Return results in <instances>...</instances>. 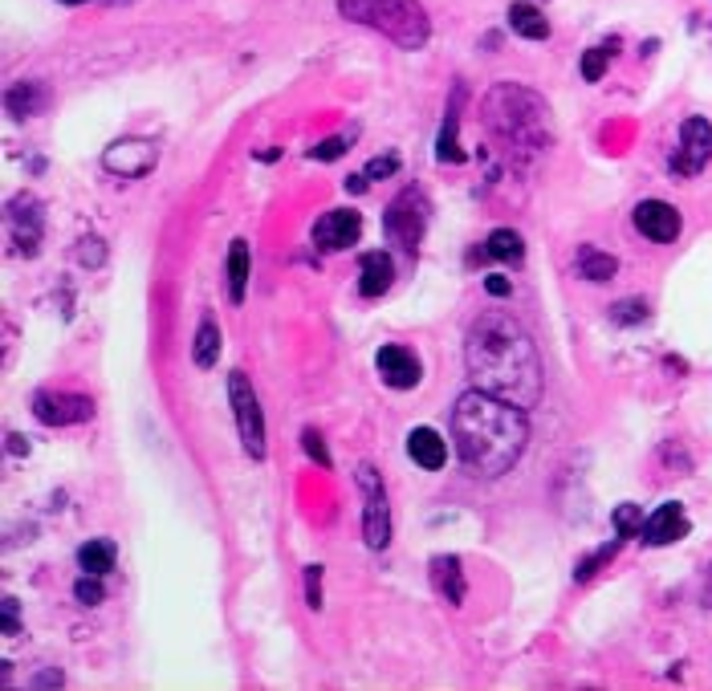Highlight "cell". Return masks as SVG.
Instances as JSON below:
<instances>
[{
	"instance_id": "cell-1",
	"label": "cell",
	"mask_w": 712,
	"mask_h": 691,
	"mask_svg": "<svg viewBox=\"0 0 712 691\" xmlns=\"http://www.w3.org/2000/svg\"><path fill=\"white\" fill-rule=\"evenodd\" d=\"M464 366L472 374V387L489 391L505 403L533 407L542 399V358L529 330L505 309H485L468 326L464 338Z\"/></svg>"
},
{
	"instance_id": "cell-2",
	"label": "cell",
	"mask_w": 712,
	"mask_h": 691,
	"mask_svg": "<svg viewBox=\"0 0 712 691\" xmlns=\"http://www.w3.org/2000/svg\"><path fill=\"white\" fill-rule=\"evenodd\" d=\"M452 439H456L460 464L472 476L497 480L513 472L517 460L525 456V444H529L525 407L472 387L452 407Z\"/></svg>"
},
{
	"instance_id": "cell-3",
	"label": "cell",
	"mask_w": 712,
	"mask_h": 691,
	"mask_svg": "<svg viewBox=\"0 0 712 691\" xmlns=\"http://www.w3.org/2000/svg\"><path fill=\"white\" fill-rule=\"evenodd\" d=\"M338 13L354 25L391 37L399 49H424L432 37L428 13L415 0H338Z\"/></svg>"
},
{
	"instance_id": "cell-4",
	"label": "cell",
	"mask_w": 712,
	"mask_h": 691,
	"mask_svg": "<svg viewBox=\"0 0 712 691\" xmlns=\"http://www.w3.org/2000/svg\"><path fill=\"white\" fill-rule=\"evenodd\" d=\"M501 102H485L489 110V127L505 139V143H517V147H542V135H546V102L533 94L525 102V110H513L517 106V86H497L493 90Z\"/></svg>"
},
{
	"instance_id": "cell-5",
	"label": "cell",
	"mask_w": 712,
	"mask_h": 691,
	"mask_svg": "<svg viewBox=\"0 0 712 691\" xmlns=\"http://www.w3.org/2000/svg\"><path fill=\"white\" fill-rule=\"evenodd\" d=\"M228 403L236 415V431H241V444L253 460H265V415L257 403V391L249 383L245 370H232L228 374Z\"/></svg>"
},
{
	"instance_id": "cell-6",
	"label": "cell",
	"mask_w": 712,
	"mask_h": 691,
	"mask_svg": "<svg viewBox=\"0 0 712 691\" xmlns=\"http://www.w3.org/2000/svg\"><path fill=\"white\" fill-rule=\"evenodd\" d=\"M424 228H428V200L415 192V187H407V192H399L391 200V208L383 212V232L391 244H399L403 253H415L424 240Z\"/></svg>"
},
{
	"instance_id": "cell-7",
	"label": "cell",
	"mask_w": 712,
	"mask_h": 691,
	"mask_svg": "<svg viewBox=\"0 0 712 691\" xmlns=\"http://www.w3.org/2000/svg\"><path fill=\"white\" fill-rule=\"evenodd\" d=\"M359 488L367 496V509H363V537L371 549H387L391 545V509H387V492L383 480L371 464L359 468Z\"/></svg>"
},
{
	"instance_id": "cell-8",
	"label": "cell",
	"mask_w": 712,
	"mask_h": 691,
	"mask_svg": "<svg viewBox=\"0 0 712 691\" xmlns=\"http://www.w3.org/2000/svg\"><path fill=\"white\" fill-rule=\"evenodd\" d=\"M155 163H159V151H155V143H147V139H118V143H110V147L102 151V167H106L110 175H123V179H139V175H147Z\"/></svg>"
},
{
	"instance_id": "cell-9",
	"label": "cell",
	"mask_w": 712,
	"mask_h": 691,
	"mask_svg": "<svg viewBox=\"0 0 712 691\" xmlns=\"http://www.w3.org/2000/svg\"><path fill=\"white\" fill-rule=\"evenodd\" d=\"M712 159V122L708 118H688L680 127V147L672 155L676 175H696Z\"/></svg>"
},
{
	"instance_id": "cell-10",
	"label": "cell",
	"mask_w": 712,
	"mask_h": 691,
	"mask_svg": "<svg viewBox=\"0 0 712 691\" xmlns=\"http://www.w3.org/2000/svg\"><path fill=\"white\" fill-rule=\"evenodd\" d=\"M33 415L45 423V427H74V423H86L94 419V399L86 395H37L33 399Z\"/></svg>"
},
{
	"instance_id": "cell-11",
	"label": "cell",
	"mask_w": 712,
	"mask_h": 691,
	"mask_svg": "<svg viewBox=\"0 0 712 691\" xmlns=\"http://www.w3.org/2000/svg\"><path fill=\"white\" fill-rule=\"evenodd\" d=\"M359 236H363V216L354 208H334L314 224V244L326 248V253H342Z\"/></svg>"
},
{
	"instance_id": "cell-12",
	"label": "cell",
	"mask_w": 712,
	"mask_h": 691,
	"mask_svg": "<svg viewBox=\"0 0 712 691\" xmlns=\"http://www.w3.org/2000/svg\"><path fill=\"white\" fill-rule=\"evenodd\" d=\"M680 212L668 200H643L635 204V228L651 240V244H672L680 236Z\"/></svg>"
},
{
	"instance_id": "cell-13",
	"label": "cell",
	"mask_w": 712,
	"mask_h": 691,
	"mask_svg": "<svg viewBox=\"0 0 712 691\" xmlns=\"http://www.w3.org/2000/svg\"><path fill=\"white\" fill-rule=\"evenodd\" d=\"M375 366H379V379L391 391H411L415 383H420V358H415L407 346H383L375 354Z\"/></svg>"
},
{
	"instance_id": "cell-14",
	"label": "cell",
	"mask_w": 712,
	"mask_h": 691,
	"mask_svg": "<svg viewBox=\"0 0 712 691\" xmlns=\"http://www.w3.org/2000/svg\"><path fill=\"white\" fill-rule=\"evenodd\" d=\"M639 537H643V545H672V541L688 537V517H684V505H676V500H664V505L643 521Z\"/></svg>"
},
{
	"instance_id": "cell-15",
	"label": "cell",
	"mask_w": 712,
	"mask_h": 691,
	"mask_svg": "<svg viewBox=\"0 0 712 691\" xmlns=\"http://www.w3.org/2000/svg\"><path fill=\"white\" fill-rule=\"evenodd\" d=\"M407 456L420 464L424 472H440L444 464H448V444L432 431V427H415L411 435H407Z\"/></svg>"
},
{
	"instance_id": "cell-16",
	"label": "cell",
	"mask_w": 712,
	"mask_h": 691,
	"mask_svg": "<svg viewBox=\"0 0 712 691\" xmlns=\"http://www.w3.org/2000/svg\"><path fill=\"white\" fill-rule=\"evenodd\" d=\"M432 586L448 606L464 602V570H460V557L456 553H440L432 557Z\"/></svg>"
},
{
	"instance_id": "cell-17",
	"label": "cell",
	"mask_w": 712,
	"mask_h": 691,
	"mask_svg": "<svg viewBox=\"0 0 712 691\" xmlns=\"http://www.w3.org/2000/svg\"><path fill=\"white\" fill-rule=\"evenodd\" d=\"M460 102H464V86H456L452 106H448V114H444L440 143H436V159H440V163H464V151H460Z\"/></svg>"
},
{
	"instance_id": "cell-18",
	"label": "cell",
	"mask_w": 712,
	"mask_h": 691,
	"mask_svg": "<svg viewBox=\"0 0 712 691\" xmlns=\"http://www.w3.org/2000/svg\"><path fill=\"white\" fill-rule=\"evenodd\" d=\"M505 17H509V29L517 37H525V41H546L550 37V21L542 17L538 5H529V0H513Z\"/></svg>"
},
{
	"instance_id": "cell-19",
	"label": "cell",
	"mask_w": 712,
	"mask_h": 691,
	"mask_svg": "<svg viewBox=\"0 0 712 691\" xmlns=\"http://www.w3.org/2000/svg\"><path fill=\"white\" fill-rule=\"evenodd\" d=\"M359 273H363L359 277V293L363 297H383L391 289V281H395V265H391L387 253H367Z\"/></svg>"
},
{
	"instance_id": "cell-20",
	"label": "cell",
	"mask_w": 712,
	"mask_h": 691,
	"mask_svg": "<svg viewBox=\"0 0 712 691\" xmlns=\"http://www.w3.org/2000/svg\"><path fill=\"white\" fill-rule=\"evenodd\" d=\"M49 106V90L41 86V82H17L9 94H5V110L13 114V118H33V114H41Z\"/></svg>"
},
{
	"instance_id": "cell-21",
	"label": "cell",
	"mask_w": 712,
	"mask_h": 691,
	"mask_svg": "<svg viewBox=\"0 0 712 691\" xmlns=\"http://www.w3.org/2000/svg\"><path fill=\"white\" fill-rule=\"evenodd\" d=\"M245 289H249V240L236 236L232 248H228V297H232V305L245 301Z\"/></svg>"
},
{
	"instance_id": "cell-22",
	"label": "cell",
	"mask_w": 712,
	"mask_h": 691,
	"mask_svg": "<svg viewBox=\"0 0 712 691\" xmlns=\"http://www.w3.org/2000/svg\"><path fill=\"white\" fill-rule=\"evenodd\" d=\"M114 557H118V549H114V541H86L82 549H78V570L82 574H110L114 570Z\"/></svg>"
},
{
	"instance_id": "cell-23",
	"label": "cell",
	"mask_w": 712,
	"mask_h": 691,
	"mask_svg": "<svg viewBox=\"0 0 712 691\" xmlns=\"http://www.w3.org/2000/svg\"><path fill=\"white\" fill-rule=\"evenodd\" d=\"M192 362L200 370H212L220 362V326L216 318H204L200 330H196V342H192Z\"/></svg>"
},
{
	"instance_id": "cell-24",
	"label": "cell",
	"mask_w": 712,
	"mask_h": 691,
	"mask_svg": "<svg viewBox=\"0 0 712 691\" xmlns=\"http://www.w3.org/2000/svg\"><path fill=\"white\" fill-rule=\"evenodd\" d=\"M37 208H41V204H37L33 196H21V200L9 204V216H13V224H17L21 244H37V236H41V212H37Z\"/></svg>"
},
{
	"instance_id": "cell-25",
	"label": "cell",
	"mask_w": 712,
	"mask_h": 691,
	"mask_svg": "<svg viewBox=\"0 0 712 691\" xmlns=\"http://www.w3.org/2000/svg\"><path fill=\"white\" fill-rule=\"evenodd\" d=\"M485 253L497 257V261H505V265H521L525 261V244H521V236L513 228H497L485 240Z\"/></svg>"
},
{
	"instance_id": "cell-26",
	"label": "cell",
	"mask_w": 712,
	"mask_h": 691,
	"mask_svg": "<svg viewBox=\"0 0 712 691\" xmlns=\"http://www.w3.org/2000/svg\"><path fill=\"white\" fill-rule=\"evenodd\" d=\"M578 273L586 281H611L619 273V261L611 253H599V248L586 244V248H578Z\"/></svg>"
},
{
	"instance_id": "cell-27",
	"label": "cell",
	"mask_w": 712,
	"mask_h": 691,
	"mask_svg": "<svg viewBox=\"0 0 712 691\" xmlns=\"http://www.w3.org/2000/svg\"><path fill=\"white\" fill-rule=\"evenodd\" d=\"M611 322H615V326H639V322H647V301H643V297H623V301H615V305H611Z\"/></svg>"
},
{
	"instance_id": "cell-28",
	"label": "cell",
	"mask_w": 712,
	"mask_h": 691,
	"mask_svg": "<svg viewBox=\"0 0 712 691\" xmlns=\"http://www.w3.org/2000/svg\"><path fill=\"white\" fill-rule=\"evenodd\" d=\"M623 541H627V537H615V541H611V545H603L599 553H590L586 561H578V570H574V582H590V578H595V574H599V565H607V561H611V557L619 553V545H623Z\"/></svg>"
},
{
	"instance_id": "cell-29",
	"label": "cell",
	"mask_w": 712,
	"mask_h": 691,
	"mask_svg": "<svg viewBox=\"0 0 712 691\" xmlns=\"http://www.w3.org/2000/svg\"><path fill=\"white\" fill-rule=\"evenodd\" d=\"M611 53H615V41H611V45L586 49V57H582V78H586V82H599L603 70H607V61H611Z\"/></svg>"
},
{
	"instance_id": "cell-30",
	"label": "cell",
	"mask_w": 712,
	"mask_h": 691,
	"mask_svg": "<svg viewBox=\"0 0 712 691\" xmlns=\"http://www.w3.org/2000/svg\"><path fill=\"white\" fill-rule=\"evenodd\" d=\"M643 509L639 505H619L615 509V533L619 537H639V529H643Z\"/></svg>"
},
{
	"instance_id": "cell-31",
	"label": "cell",
	"mask_w": 712,
	"mask_h": 691,
	"mask_svg": "<svg viewBox=\"0 0 712 691\" xmlns=\"http://www.w3.org/2000/svg\"><path fill=\"white\" fill-rule=\"evenodd\" d=\"M74 598H78L82 606H98V602L106 598V586H102V578H98V574H82V578L74 582Z\"/></svg>"
},
{
	"instance_id": "cell-32",
	"label": "cell",
	"mask_w": 712,
	"mask_h": 691,
	"mask_svg": "<svg viewBox=\"0 0 712 691\" xmlns=\"http://www.w3.org/2000/svg\"><path fill=\"white\" fill-rule=\"evenodd\" d=\"M302 448H306V456L314 460V464H322V468H330L334 460H330V452H326V444H322V435L314 431V427H306L302 431Z\"/></svg>"
},
{
	"instance_id": "cell-33",
	"label": "cell",
	"mask_w": 712,
	"mask_h": 691,
	"mask_svg": "<svg viewBox=\"0 0 712 691\" xmlns=\"http://www.w3.org/2000/svg\"><path fill=\"white\" fill-rule=\"evenodd\" d=\"M342 155H346V139H342V135H334V139H326V143H318V147L310 151L314 163H334V159H342Z\"/></svg>"
},
{
	"instance_id": "cell-34",
	"label": "cell",
	"mask_w": 712,
	"mask_h": 691,
	"mask_svg": "<svg viewBox=\"0 0 712 691\" xmlns=\"http://www.w3.org/2000/svg\"><path fill=\"white\" fill-rule=\"evenodd\" d=\"M306 606H322V565H306Z\"/></svg>"
},
{
	"instance_id": "cell-35",
	"label": "cell",
	"mask_w": 712,
	"mask_h": 691,
	"mask_svg": "<svg viewBox=\"0 0 712 691\" xmlns=\"http://www.w3.org/2000/svg\"><path fill=\"white\" fill-rule=\"evenodd\" d=\"M0 631H5L9 639L21 631V618H17V598H5V602H0Z\"/></svg>"
},
{
	"instance_id": "cell-36",
	"label": "cell",
	"mask_w": 712,
	"mask_h": 691,
	"mask_svg": "<svg viewBox=\"0 0 712 691\" xmlns=\"http://www.w3.org/2000/svg\"><path fill=\"white\" fill-rule=\"evenodd\" d=\"M399 171V155H379V159H371L367 163V179H387V175H395Z\"/></svg>"
},
{
	"instance_id": "cell-37",
	"label": "cell",
	"mask_w": 712,
	"mask_h": 691,
	"mask_svg": "<svg viewBox=\"0 0 712 691\" xmlns=\"http://www.w3.org/2000/svg\"><path fill=\"white\" fill-rule=\"evenodd\" d=\"M78 261H82V265H102V261H106V248H102V240H82V248H78Z\"/></svg>"
},
{
	"instance_id": "cell-38",
	"label": "cell",
	"mask_w": 712,
	"mask_h": 691,
	"mask_svg": "<svg viewBox=\"0 0 712 691\" xmlns=\"http://www.w3.org/2000/svg\"><path fill=\"white\" fill-rule=\"evenodd\" d=\"M485 289H489L493 297H509L513 281H509V277H501V273H493V277H485Z\"/></svg>"
},
{
	"instance_id": "cell-39",
	"label": "cell",
	"mask_w": 712,
	"mask_h": 691,
	"mask_svg": "<svg viewBox=\"0 0 712 691\" xmlns=\"http://www.w3.org/2000/svg\"><path fill=\"white\" fill-rule=\"evenodd\" d=\"M62 683H66L62 671H37L33 675V687H62Z\"/></svg>"
},
{
	"instance_id": "cell-40",
	"label": "cell",
	"mask_w": 712,
	"mask_h": 691,
	"mask_svg": "<svg viewBox=\"0 0 712 691\" xmlns=\"http://www.w3.org/2000/svg\"><path fill=\"white\" fill-rule=\"evenodd\" d=\"M346 192H354V196L367 192V175H350V179H346Z\"/></svg>"
},
{
	"instance_id": "cell-41",
	"label": "cell",
	"mask_w": 712,
	"mask_h": 691,
	"mask_svg": "<svg viewBox=\"0 0 712 691\" xmlns=\"http://www.w3.org/2000/svg\"><path fill=\"white\" fill-rule=\"evenodd\" d=\"M704 606H708V610H712V582H708V586H704Z\"/></svg>"
},
{
	"instance_id": "cell-42",
	"label": "cell",
	"mask_w": 712,
	"mask_h": 691,
	"mask_svg": "<svg viewBox=\"0 0 712 691\" xmlns=\"http://www.w3.org/2000/svg\"><path fill=\"white\" fill-rule=\"evenodd\" d=\"M62 5H86V0H62Z\"/></svg>"
},
{
	"instance_id": "cell-43",
	"label": "cell",
	"mask_w": 712,
	"mask_h": 691,
	"mask_svg": "<svg viewBox=\"0 0 712 691\" xmlns=\"http://www.w3.org/2000/svg\"><path fill=\"white\" fill-rule=\"evenodd\" d=\"M114 5H123V0H114Z\"/></svg>"
}]
</instances>
